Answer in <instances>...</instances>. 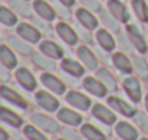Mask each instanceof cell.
I'll use <instances>...</instances> for the list:
<instances>
[{
    "label": "cell",
    "instance_id": "cell-31",
    "mask_svg": "<svg viewBox=\"0 0 148 140\" xmlns=\"http://www.w3.org/2000/svg\"><path fill=\"white\" fill-rule=\"evenodd\" d=\"M0 23H3L4 26H14L17 23V16L12 9L0 6Z\"/></svg>",
    "mask_w": 148,
    "mask_h": 140
},
{
    "label": "cell",
    "instance_id": "cell-29",
    "mask_svg": "<svg viewBox=\"0 0 148 140\" xmlns=\"http://www.w3.org/2000/svg\"><path fill=\"white\" fill-rule=\"evenodd\" d=\"M10 7L14 13H17L23 17L32 16V7L27 4L26 0H10Z\"/></svg>",
    "mask_w": 148,
    "mask_h": 140
},
{
    "label": "cell",
    "instance_id": "cell-28",
    "mask_svg": "<svg viewBox=\"0 0 148 140\" xmlns=\"http://www.w3.org/2000/svg\"><path fill=\"white\" fill-rule=\"evenodd\" d=\"M97 77H98V80L109 90V91H115V90H116V81H115L114 75H112L106 68H101V69H98Z\"/></svg>",
    "mask_w": 148,
    "mask_h": 140
},
{
    "label": "cell",
    "instance_id": "cell-35",
    "mask_svg": "<svg viewBox=\"0 0 148 140\" xmlns=\"http://www.w3.org/2000/svg\"><path fill=\"white\" fill-rule=\"evenodd\" d=\"M33 25L40 30V33H43L45 36H52V33H53V29L50 28V25L48 23V20H45V19H42V17H35L33 19Z\"/></svg>",
    "mask_w": 148,
    "mask_h": 140
},
{
    "label": "cell",
    "instance_id": "cell-11",
    "mask_svg": "<svg viewBox=\"0 0 148 140\" xmlns=\"http://www.w3.org/2000/svg\"><path fill=\"white\" fill-rule=\"evenodd\" d=\"M0 95L6 100H9L10 103H13L14 105L20 107V108H26L27 107V101L20 95L19 93H16L13 88H9L6 85H1L0 87Z\"/></svg>",
    "mask_w": 148,
    "mask_h": 140
},
{
    "label": "cell",
    "instance_id": "cell-37",
    "mask_svg": "<svg viewBox=\"0 0 148 140\" xmlns=\"http://www.w3.org/2000/svg\"><path fill=\"white\" fill-rule=\"evenodd\" d=\"M118 45L122 48V51L125 52V53H132L134 52V44L131 42V39H130V36H125V35H119L118 36Z\"/></svg>",
    "mask_w": 148,
    "mask_h": 140
},
{
    "label": "cell",
    "instance_id": "cell-7",
    "mask_svg": "<svg viewBox=\"0 0 148 140\" xmlns=\"http://www.w3.org/2000/svg\"><path fill=\"white\" fill-rule=\"evenodd\" d=\"M108 10L122 23H127L130 20V13L121 0H108Z\"/></svg>",
    "mask_w": 148,
    "mask_h": 140
},
{
    "label": "cell",
    "instance_id": "cell-34",
    "mask_svg": "<svg viewBox=\"0 0 148 140\" xmlns=\"http://www.w3.org/2000/svg\"><path fill=\"white\" fill-rule=\"evenodd\" d=\"M132 68H134V71L138 74V77L148 78V65L143 58L135 56V58H134V62H132Z\"/></svg>",
    "mask_w": 148,
    "mask_h": 140
},
{
    "label": "cell",
    "instance_id": "cell-10",
    "mask_svg": "<svg viewBox=\"0 0 148 140\" xmlns=\"http://www.w3.org/2000/svg\"><path fill=\"white\" fill-rule=\"evenodd\" d=\"M36 101L46 111H55V110L59 108V101L52 94L46 93V91H38L36 93Z\"/></svg>",
    "mask_w": 148,
    "mask_h": 140
},
{
    "label": "cell",
    "instance_id": "cell-15",
    "mask_svg": "<svg viewBox=\"0 0 148 140\" xmlns=\"http://www.w3.org/2000/svg\"><path fill=\"white\" fill-rule=\"evenodd\" d=\"M112 64H114V67L118 69V71H121L122 74H130V72H132V64L130 62V59H128V56L124 53V52H116V53H114V56H112Z\"/></svg>",
    "mask_w": 148,
    "mask_h": 140
},
{
    "label": "cell",
    "instance_id": "cell-39",
    "mask_svg": "<svg viewBox=\"0 0 148 140\" xmlns=\"http://www.w3.org/2000/svg\"><path fill=\"white\" fill-rule=\"evenodd\" d=\"M53 7H55V10H56V15H59L62 19L68 20V19H71V17H72V15H71V12H69V7H68V6H65V4H62L60 1H58Z\"/></svg>",
    "mask_w": 148,
    "mask_h": 140
},
{
    "label": "cell",
    "instance_id": "cell-43",
    "mask_svg": "<svg viewBox=\"0 0 148 140\" xmlns=\"http://www.w3.org/2000/svg\"><path fill=\"white\" fill-rule=\"evenodd\" d=\"M7 69H9V68L0 61V81H3V82H7V81L10 80V74H9Z\"/></svg>",
    "mask_w": 148,
    "mask_h": 140
},
{
    "label": "cell",
    "instance_id": "cell-47",
    "mask_svg": "<svg viewBox=\"0 0 148 140\" xmlns=\"http://www.w3.org/2000/svg\"><path fill=\"white\" fill-rule=\"evenodd\" d=\"M141 140H148V139H141Z\"/></svg>",
    "mask_w": 148,
    "mask_h": 140
},
{
    "label": "cell",
    "instance_id": "cell-30",
    "mask_svg": "<svg viewBox=\"0 0 148 140\" xmlns=\"http://www.w3.org/2000/svg\"><path fill=\"white\" fill-rule=\"evenodd\" d=\"M101 22L105 25L106 29L112 30V32H119V20L111 13V12H101Z\"/></svg>",
    "mask_w": 148,
    "mask_h": 140
},
{
    "label": "cell",
    "instance_id": "cell-25",
    "mask_svg": "<svg viewBox=\"0 0 148 140\" xmlns=\"http://www.w3.org/2000/svg\"><path fill=\"white\" fill-rule=\"evenodd\" d=\"M116 134L124 140H137V137H138L137 130L125 121H121L116 124Z\"/></svg>",
    "mask_w": 148,
    "mask_h": 140
},
{
    "label": "cell",
    "instance_id": "cell-24",
    "mask_svg": "<svg viewBox=\"0 0 148 140\" xmlns=\"http://www.w3.org/2000/svg\"><path fill=\"white\" fill-rule=\"evenodd\" d=\"M0 61H1L9 69H13V68L17 65V58H16V55L13 53L12 48L6 46V45H0Z\"/></svg>",
    "mask_w": 148,
    "mask_h": 140
},
{
    "label": "cell",
    "instance_id": "cell-9",
    "mask_svg": "<svg viewBox=\"0 0 148 140\" xmlns=\"http://www.w3.org/2000/svg\"><path fill=\"white\" fill-rule=\"evenodd\" d=\"M76 53H78L79 59L82 61V64H84L88 69H95V68L98 67V59H97V56L94 55V52L88 46L81 45V46L78 48Z\"/></svg>",
    "mask_w": 148,
    "mask_h": 140
},
{
    "label": "cell",
    "instance_id": "cell-2",
    "mask_svg": "<svg viewBox=\"0 0 148 140\" xmlns=\"http://www.w3.org/2000/svg\"><path fill=\"white\" fill-rule=\"evenodd\" d=\"M56 32H58L59 38L63 42H66L68 45H75L78 42V38L79 36H78L76 30L72 26H69L68 23H65V22H59L56 25Z\"/></svg>",
    "mask_w": 148,
    "mask_h": 140
},
{
    "label": "cell",
    "instance_id": "cell-36",
    "mask_svg": "<svg viewBox=\"0 0 148 140\" xmlns=\"http://www.w3.org/2000/svg\"><path fill=\"white\" fill-rule=\"evenodd\" d=\"M75 30H76L78 36H79L85 44H92V42H94V38H92L91 29H88V28H85V26H82V25L79 23V25H76Z\"/></svg>",
    "mask_w": 148,
    "mask_h": 140
},
{
    "label": "cell",
    "instance_id": "cell-1",
    "mask_svg": "<svg viewBox=\"0 0 148 140\" xmlns=\"http://www.w3.org/2000/svg\"><path fill=\"white\" fill-rule=\"evenodd\" d=\"M17 35L22 36V39H25L30 44H38L42 38L40 30L30 23H20L17 26Z\"/></svg>",
    "mask_w": 148,
    "mask_h": 140
},
{
    "label": "cell",
    "instance_id": "cell-4",
    "mask_svg": "<svg viewBox=\"0 0 148 140\" xmlns=\"http://www.w3.org/2000/svg\"><path fill=\"white\" fill-rule=\"evenodd\" d=\"M127 32H128V36H130L131 42L134 44V46L137 48L141 53H145L148 51V46L144 36H143V32L135 25H128L127 26Z\"/></svg>",
    "mask_w": 148,
    "mask_h": 140
},
{
    "label": "cell",
    "instance_id": "cell-6",
    "mask_svg": "<svg viewBox=\"0 0 148 140\" xmlns=\"http://www.w3.org/2000/svg\"><path fill=\"white\" fill-rule=\"evenodd\" d=\"M40 80H42V84H43L48 90H50L52 93H55V94L65 93V84L62 82V80H59V78L55 77L53 74L45 72V74H42Z\"/></svg>",
    "mask_w": 148,
    "mask_h": 140
},
{
    "label": "cell",
    "instance_id": "cell-23",
    "mask_svg": "<svg viewBox=\"0 0 148 140\" xmlns=\"http://www.w3.org/2000/svg\"><path fill=\"white\" fill-rule=\"evenodd\" d=\"M0 120L6 121L12 127H20L23 124L22 117H19L14 111H12V110H9L6 107H0Z\"/></svg>",
    "mask_w": 148,
    "mask_h": 140
},
{
    "label": "cell",
    "instance_id": "cell-45",
    "mask_svg": "<svg viewBox=\"0 0 148 140\" xmlns=\"http://www.w3.org/2000/svg\"><path fill=\"white\" fill-rule=\"evenodd\" d=\"M7 139H9L7 133H6V132H4V130L0 127V140H7Z\"/></svg>",
    "mask_w": 148,
    "mask_h": 140
},
{
    "label": "cell",
    "instance_id": "cell-21",
    "mask_svg": "<svg viewBox=\"0 0 148 140\" xmlns=\"http://www.w3.org/2000/svg\"><path fill=\"white\" fill-rule=\"evenodd\" d=\"M62 69L66 74L72 75V77H82L84 72H85L84 67L79 62H76V61L71 59V58H66V59L62 61Z\"/></svg>",
    "mask_w": 148,
    "mask_h": 140
},
{
    "label": "cell",
    "instance_id": "cell-26",
    "mask_svg": "<svg viewBox=\"0 0 148 140\" xmlns=\"http://www.w3.org/2000/svg\"><path fill=\"white\" fill-rule=\"evenodd\" d=\"M33 64L45 71H53L56 68V64L53 62V59L49 58L45 53H33Z\"/></svg>",
    "mask_w": 148,
    "mask_h": 140
},
{
    "label": "cell",
    "instance_id": "cell-41",
    "mask_svg": "<svg viewBox=\"0 0 148 140\" xmlns=\"http://www.w3.org/2000/svg\"><path fill=\"white\" fill-rule=\"evenodd\" d=\"M81 1L89 10H94V12H99L101 10V3H99L98 0H81Z\"/></svg>",
    "mask_w": 148,
    "mask_h": 140
},
{
    "label": "cell",
    "instance_id": "cell-32",
    "mask_svg": "<svg viewBox=\"0 0 148 140\" xmlns=\"http://www.w3.org/2000/svg\"><path fill=\"white\" fill-rule=\"evenodd\" d=\"M134 12L137 13V16L143 20L148 23V3L145 0H132L131 1Z\"/></svg>",
    "mask_w": 148,
    "mask_h": 140
},
{
    "label": "cell",
    "instance_id": "cell-16",
    "mask_svg": "<svg viewBox=\"0 0 148 140\" xmlns=\"http://www.w3.org/2000/svg\"><path fill=\"white\" fill-rule=\"evenodd\" d=\"M92 114H94L97 119H99L101 121H103L105 124H114V123L116 121L115 114H114L111 110H108L106 107H103L102 104H95V105H94Z\"/></svg>",
    "mask_w": 148,
    "mask_h": 140
},
{
    "label": "cell",
    "instance_id": "cell-8",
    "mask_svg": "<svg viewBox=\"0 0 148 140\" xmlns=\"http://www.w3.org/2000/svg\"><path fill=\"white\" fill-rule=\"evenodd\" d=\"M76 19H78V22L82 26H85V28H88L91 30H94V29L98 28V19L88 9H84V7L78 9L76 10Z\"/></svg>",
    "mask_w": 148,
    "mask_h": 140
},
{
    "label": "cell",
    "instance_id": "cell-27",
    "mask_svg": "<svg viewBox=\"0 0 148 140\" xmlns=\"http://www.w3.org/2000/svg\"><path fill=\"white\" fill-rule=\"evenodd\" d=\"M7 44H9V46L12 48V49L17 51V52L22 53V55H30V53H32V48L25 42V39L22 41V39H19V38L14 36V35L9 36Z\"/></svg>",
    "mask_w": 148,
    "mask_h": 140
},
{
    "label": "cell",
    "instance_id": "cell-22",
    "mask_svg": "<svg viewBox=\"0 0 148 140\" xmlns=\"http://www.w3.org/2000/svg\"><path fill=\"white\" fill-rule=\"evenodd\" d=\"M58 117H59V120H62L63 123L71 124V126H78L82 123V117L69 108H60L58 113Z\"/></svg>",
    "mask_w": 148,
    "mask_h": 140
},
{
    "label": "cell",
    "instance_id": "cell-12",
    "mask_svg": "<svg viewBox=\"0 0 148 140\" xmlns=\"http://www.w3.org/2000/svg\"><path fill=\"white\" fill-rule=\"evenodd\" d=\"M66 101L71 105H73L79 110H84V111L91 107V100L86 95H84L82 93H78V91H71L66 95Z\"/></svg>",
    "mask_w": 148,
    "mask_h": 140
},
{
    "label": "cell",
    "instance_id": "cell-48",
    "mask_svg": "<svg viewBox=\"0 0 148 140\" xmlns=\"http://www.w3.org/2000/svg\"><path fill=\"white\" fill-rule=\"evenodd\" d=\"M59 140H65V139H59Z\"/></svg>",
    "mask_w": 148,
    "mask_h": 140
},
{
    "label": "cell",
    "instance_id": "cell-19",
    "mask_svg": "<svg viewBox=\"0 0 148 140\" xmlns=\"http://www.w3.org/2000/svg\"><path fill=\"white\" fill-rule=\"evenodd\" d=\"M108 103H109V105H112L115 110H118L121 114H124V116H127V117H131V116L135 114V108H134L132 105H130L128 103H125L124 100H121V98L109 97V98H108Z\"/></svg>",
    "mask_w": 148,
    "mask_h": 140
},
{
    "label": "cell",
    "instance_id": "cell-33",
    "mask_svg": "<svg viewBox=\"0 0 148 140\" xmlns=\"http://www.w3.org/2000/svg\"><path fill=\"white\" fill-rule=\"evenodd\" d=\"M82 134L88 140H106L105 134L102 132H99L97 127L91 126V124H84L82 126Z\"/></svg>",
    "mask_w": 148,
    "mask_h": 140
},
{
    "label": "cell",
    "instance_id": "cell-5",
    "mask_svg": "<svg viewBox=\"0 0 148 140\" xmlns=\"http://www.w3.org/2000/svg\"><path fill=\"white\" fill-rule=\"evenodd\" d=\"M33 9H35V12L38 13L39 17H42V19H45V20H48V22H52V20L56 17V10H55V7L50 6L49 3L45 1V0H35Z\"/></svg>",
    "mask_w": 148,
    "mask_h": 140
},
{
    "label": "cell",
    "instance_id": "cell-42",
    "mask_svg": "<svg viewBox=\"0 0 148 140\" xmlns=\"http://www.w3.org/2000/svg\"><path fill=\"white\" fill-rule=\"evenodd\" d=\"M63 136L66 137L68 140H84L81 137V134H78L75 130H72V129H63Z\"/></svg>",
    "mask_w": 148,
    "mask_h": 140
},
{
    "label": "cell",
    "instance_id": "cell-20",
    "mask_svg": "<svg viewBox=\"0 0 148 140\" xmlns=\"http://www.w3.org/2000/svg\"><path fill=\"white\" fill-rule=\"evenodd\" d=\"M97 39H98V44L101 45V48L105 52H111L115 49V39L112 38V35L106 29H99L97 32Z\"/></svg>",
    "mask_w": 148,
    "mask_h": 140
},
{
    "label": "cell",
    "instance_id": "cell-13",
    "mask_svg": "<svg viewBox=\"0 0 148 140\" xmlns=\"http://www.w3.org/2000/svg\"><path fill=\"white\" fill-rule=\"evenodd\" d=\"M32 120H33V123H35L39 129H43L45 132L56 133V132L59 130V124H58L55 120H52L50 117H48V116H43V114H35V116L32 117Z\"/></svg>",
    "mask_w": 148,
    "mask_h": 140
},
{
    "label": "cell",
    "instance_id": "cell-46",
    "mask_svg": "<svg viewBox=\"0 0 148 140\" xmlns=\"http://www.w3.org/2000/svg\"><path fill=\"white\" fill-rule=\"evenodd\" d=\"M145 105H147V110H148V95H147V98H145Z\"/></svg>",
    "mask_w": 148,
    "mask_h": 140
},
{
    "label": "cell",
    "instance_id": "cell-14",
    "mask_svg": "<svg viewBox=\"0 0 148 140\" xmlns=\"http://www.w3.org/2000/svg\"><path fill=\"white\" fill-rule=\"evenodd\" d=\"M124 88H125L127 94L130 95V98L132 101L138 103L141 100V95H143V93H141V85H140V82H138L137 78H132V77L125 78L124 80Z\"/></svg>",
    "mask_w": 148,
    "mask_h": 140
},
{
    "label": "cell",
    "instance_id": "cell-3",
    "mask_svg": "<svg viewBox=\"0 0 148 140\" xmlns=\"http://www.w3.org/2000/svg\"><path fill=\"white\" fill-rule=\"evenodd\" d=\"M16 80L17 82L27 91H33L38 85L36 82V78L33 77V74L27 69V68H19L16 71Z\"/></svg>",
    "mask_w": 148,
    "mask_h": 140
},
{
    "label": "cell",
    "instance_id": "cell-40",
    "mask_svg": "<svg viewBox=\"0 0 148 140\" xmlns=\"http://www.w3.org/2000/svg\"><path fill=\"white\" fill-rule=\"evenodd\" d=\"M135 120H137V123L140 124V127L148 133V117L144 114V113H137V117H135Z\"/></svg>",
    "mask_w": 148,
    "mask_h": 140
},
{
    "label": "cell",
    "instance_id": "cell-18",
    "mask_svg": "<svg viewBox=\"0 0 148 140\" xmlns=\"http://www.w3.org/2000/svg\"><path fill=\"white\" fill-rule=\"evenodd\" d=\"M40 51H42V53L48 55L52 59H60L63 56V49L59 46L58 44H55L53 41H49V39L43 41L40 44Z\"/></svg>",
    "mask_w": 148,
    "mask_h": 140
},
{
    "label": "cell",
    "instance_id": "cell-38",
    "mask_svg": "<svg viewBox=\"0 0 148 140\" xmlns=\"http://www.w3.org/2000/svg\"><path fill=\"white\" fill-rule=\"evenodd\" d=\"M25 134H26V137L29 140H48L40 132H38V129H35L33 126H26Z\"/></svg>",
    "mask_w": 148,
    "mask_h": 140
},
{
    "label": "cell",
    "instance_id": "cell-44",
    "mask_svg": "<svg viewBox=\"0 0 148 140\" xmlns=\"http://www.w3.org/2000/svg\"><path fill=\"white\" fill-rule=\"evenodd\" d=\"M58 1H60L62 4H65V6H68V7H72L76 1L75 0H58Z\"/></svg>",
    "mask_w": 148,
    "mask_h": 140
},
{
    "label": "cell",
    "instance_id": "cell-17",
    "mask_svg": "<svg viewBox=\"0 0 148 140\" xmlns=\"http://www.w3.org/2000/svg\"><path fill=\"white\" fill-rule=\"evenodd\" d=\"M84 87L91 94H94V95H97V97H103V95L106 94V91H108V88H106L99 80H95V78H92V77H86V78L84 80Z\"/></svg>",
    "mask_w": 148,
    "mask_h": 140
}]
</instances>
